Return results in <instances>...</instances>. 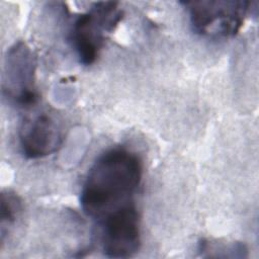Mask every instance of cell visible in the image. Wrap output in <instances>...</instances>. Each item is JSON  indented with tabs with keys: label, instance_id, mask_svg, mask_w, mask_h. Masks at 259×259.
<instances>
[{
	"label": "cell",
	"instance_id": "6da1fadb",
	"mask_svg": "<svg viewBox=\"0 0 259 259\" xmlns=\"http://www.w3.org/2000/svg\"><path fill=\"white\" fill-rule=\"evenodd\" d=\"M143 177L139 156L115 147L102 153L90 167L80 193L83 212L96 224L136 204L135 195Z\"/></svg>",
	"mask_w": 259,
	"mask_h": 259
},
{
	"label": "cell",
	"instance_id": "7a4b0ae2",
	"mask_svg": "<svg viewBox=\"0 0 259 259\" xmlns=\"http://www.w3.org/2000/svg\"><path fill=\"white\" fill-rule=\"evenodd\" d=\"M122 19V10L113 1L94 3L74 21L70 39L79 62L90 66L97 60L106 35L112 32Z\"/></svg>",
	"mask_w": 259,
	"mask_h": 259
},
{
	"label": "cell",
	"instance_id": "3957f363",
	"mask_svg": "<svg viewBox=\"0 0 259 259\" xmlns=\"http://www.w3.org/2000/svg\"><path fill=\"white\" fill-rule=\"evenodd\" d=\"M190 24L196 33L212 38L235 36L243 26L252 3L242 0L185 1Z\"/></svg>",
	"mask_w": 259,
	"mask_h": 259
},
{
	"label": "cell",
	"instance_id": "277c9868",
	"mask_svg": "<svg viewBox=\"0 0 259 259\" xmlns=\"http://www.w3.org/2000/svg\"><path fill=\"white\" fill-rule=\"evenodd\" d=\"M35 69L36 57L24 41H17L9 48L4 63L2 91L16 106L28 108L37 102Z\"/></svg>",
	"mask_w": 259,
	"mask_h": 259
},
{
	"label": "cell",
	"instance_id": "5b68a950",
	"mask_svg": "<svg viewBox=\"0 0 259 259\" xmlns=\"http://www.w3.org/2000/svg\"><path fill=\"white\" fill-rule=\"evenodd\" d=\"M102 252L109 258H128L141 247V226L137 204L118 210L99 223Z\"/></svg>",
	"mask_w": 259,
	"mask_h": 259
},
{
	"label": "cell",
	"instance_id": "8992f818",
	"mask_svg": "<svg viewBox=\"0 0 259 259\" xmlns=\"http://www.w3.org/2000/svg\"><path fill=\"white\" fill-rule=\"evenodd\" d=\"M63 139L61 122L48 111L26 117L19 131L20 148L27 159H39L57 152Z\"/></svg>",
	"mask_w": 259,
	"mask_h": 259
},
{
	"label": "cell",
	"instance_id": "52a82bcc",
	"mask_svg": "<svg viewBox=\"0 0 259 259\" xmlns=\"http://www.w3.org/2000/svg\"><path fill=\"white\" fill-rule=\"evenodd\" d=\"M22 209L20 198L11 191L1 193V230L11 226Z\"/></svg>",
	"mask_w": 259,
	"mask_h": 259
}]
</instances>
